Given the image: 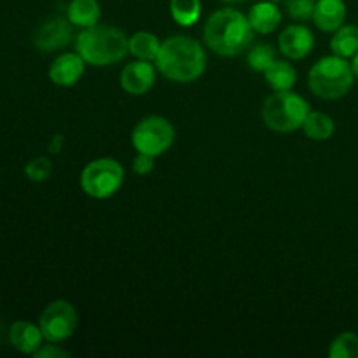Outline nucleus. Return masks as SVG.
<instances>
[{"mask_svg": "<svg viewBox=\"0 0 358 358\" xmlns=\"http://www.w3.org/2000/svg\"><path fill=\"white\" fill-rule=\"evenodd\" d=\"M73 38V24L69 17L52 16L45 20L34 34V45L42 52L59 51Z\"/></svg>", "mask_w": 358, "mask_h": 358, "instance_id": "1a4fd4ad", "label": "nucleus"}, {"mask_svg": "<svg viewBox=\"0 0 358 358\" xmlns=\"http://www.w3.org/2000/svg\"><path fill=\"white\" fill-rule=\"evenodd\" d=\"M315 3L317 0H285V10L292 20L308 21L313 20Z\"/></svg>", "mask_w": 358, "mask_h": 358, "instance_id": "b1692460", "label": "nucleus"}, {"mask_svg": "<svg viewBox=\"0 0 358 358\" xmlns=\"http://www.w3.org/2000/svg\"><path fill=\"white\" fill-rule=\"evenodd\" d=\"M224 3H229V6H238V3H243L245 0H220Z\"/></svg>", "mask_w": 358, "mask_h": 358, "instance_id": "c85d7f7f", "label": "nucleus"}, {"mask_svg": "<svg viewBox=\"0 0 358 358\" xmlns=\"http://www.w3.org/2000/svg\"><path fill=\"white\" fill-rule=\"evenodd\" d=\"M273 2H280V0H273Z\"/></svg>", "mask_w": 358, "mask_h": 358, "instance_id": "c756f323", "label": "nucleus"}, {"mask_svg": "<svg viewBox=\"0 0 358 358\" xmlns=\"http://www.w3.org/2000/svg\"><path fill=\"white\" fill-rule=\"evenodd\" d=\"M310 103L292 90L275 91L262 105V121L271 131L292 133L303 128Z\"/></svg>", "mask_w": 358, "mask_h": 358, "instance_id": "39448f33", "label": "nucleus"}, {"mask_svg": "<svg viewBox=\"0 0 358 358\" xmlns=\"http://www.w3.org/2000/svg\"><path fill=\"white\" fill-rule=\"evenodd\" d=\"M175 142V128L163 115H147L131 131V143L136 152L161 156Z\"/></svg>", "mask_w": 358, "mask_h": 358, "instance_id": "0eeeda50", "label": "nucleus"}, {"mask_svg": "<svg viewBox=\"0 0 358 358\" xmlns=\"http://www.w3.org/2000/svg\"><path fill=\"white\" fill-rule=\"evenodd\" d=\"M332 55L341 58H353L358 52V27L357 24H343L332 34L331 38Z\"/></svg>", "mask_w": 358, "mask_h": 358, "instance_id": "a211bd4d", "label": "nucleus"}, {"mask_svg": "<svg viewBox=\"0 0 358 358\" xmlns=\"http://www.w3.org/2000/svg\"><path fill=\"white\" fill-rule=\"evenodd\" d=\"M77 311L72 303L56 299L44 308L38 317V327L48 343H63L72 338L77 329Z\"/></svg>", "mask_w": 358, "mask_h": 358, "instance_id": "6e6552de", "label": "nucleus"}, {"mask_svg": "<svg viewBox=\"0 0 358 358\" xmlns=\"http://www.w3.org/2000/svg\"><path fill=\"white\" fill-rule=\"evenodd\" d=\"M66 17L73 27H94L101 17L100 2L98 0H70L66 6Z\"/></svg>", "mask_w": 358, "mask_h": 358, "instance_id": "dca6fc26", "label": "nucleus"}, {"mask_svg": "<svg viewBox=\"0 0 358 358\" xmlns=\"http://www.w3.org/2000/svg\"><path fill=\"white\" fill-rule=\"evenodd\" d=\"M346 3L345 0H317L313 13V23L325 34H334L345 24Z\"/></svg>", "mask_w": 358, "mask_h": 358, "instance_id": "ddd939ff", "label": "nucleus"}, {"mask_svg": "<svg viewBox=\"0 0 358 358\" xmlns=\"http://www.w3.org/2000/svg\"><path fill=\"white\" fill-rule=\"evenodd\" d=\"M170 14L180 27H192L201 17V0H170Z\"/></svg>", "mask_w": 358, "mask_h": 358, "instance_id": "412c9836", "label": "nucleus"}, {"mask_svg": "<svg viewBox=\"0 0 358 358\" xmlns=\"http://www.w3.org/2000/svg\"><path fill=\"white\" fill-rule=\"evenodd\" d=\"M119 84L131 96H142V94L149 93L156 84V65H152V62H143V59L128 63L121 70Z\"/></svg>", "mask_w": 358, "mask_h": 358, "instance_id": "9d476101", "label": "nucleus"}, {"mask_svg": "<svg viewBox=\"0 0 358 358\" xmlns=\"http://www.w3.org/2000/svg\"><path fill=\"white\" fill-rule=\"evenodd\" d=\"M355 79L352 63L338 55L320 58L308 73L311 93L322 100H339L346 96Z\"/></svg>", "mask_w": 358, "mask_h": 358, "instance_id": "20e7f679", "label": "nucleus"}, {"mask_svg": "<svg viewBox=\"0 0 358 358\" xmlns=\"http://www.w3.org/2000/svg\"><path fill=\"white\" fill-rule=\"evenodd\" d=\"M276 59V51L271 44H257L247 56L248 66L255 72H266Z\"/></svg>", "mask_w": 358, "mask_h": 358, "instance_id": "5701e85b", "label": "nucleus"}, {"mask_svg": "<svg viewBox=\"0 0 358 358\" xmlns=\"http://www.w3.org/2000/svg\"><path fill=\"white\" fill-rule=\"evenodd\" d=\"M248 21L255 34L269 35L278 30V27L282 24V10L273 0L257 2L252 6L250 13H248Z\"/></svg>", "mask_w": 358, "mask_h": 358, "instance_id": "2eb2a0df", "label": "nucleus"}, {"mask_svg": "<svg viewBox=\"0 0 358 358\" xmlns=\"http://www.w3.org/2000/svg\"><path fill=\"white\" fill-rule=\"evenodd\" d=\"M24 173L30 180L34 182H42L48 180L52 173V163L48 159V157H35L24 168Z\"/></svg>", "mask_w": 358, "mask_h": 358, "instance_id": "393cba45", "label": "nucleus"}, {"mask_svg": "<svg viewBox=\"0 0 358 358\" xmlns=\"http://www.w3.org/2000/svg\"><path fill=\"white\" fill-rule=\"evenodd\" d=\"M35 358H69L70 353L66 350L59 348L58 343H49V345H42L37 352L34 353Z\"/></svg>", "mask_w": 358, "mask_h": 358, "instance_id": "bb28decb", "label": "nucleus"}, {"mask_svg": "<svg viewBox=\"0 0 358 358\" xmlns=\"http://www.w3.org/2000/svg\"><path fill=\"white\" fill-rule=\"evenodd\" d=\"M9 341L14 350L24 355H34L45 341L38 325L31 322H14L9 329Z\"/></svg>", "mask_w": 358, "mask_h": 358, "instance_id": "4468645a", "label": "nucleus"}, {"mask_svg": "<svg viewBox=\"0 0 358 358\" xmlns=\"http://www.w3.org/2000/svg\"><path fill=\"white\" fill-rule=\"evenodd\" d=\"M124 168L114 157H98L80 171V187L93 199L112 198L121 189Z\"/></svg>", "mask_w": 358, "mask_h": 358, "instance_id": "423d86ee", "label": "nucleus"}, {"mask_svg": "<svg viewBox=\"0 0 358 358\" xmlns=\"http://www.w3.org/2000/svg\"><path fill=\"white\" fill-rule=\"evenodd\" d=\"M248 16L233 7L219 9L206 20L203 27V41L210 51L224 58H233L250 48L254 41Z\"/></svg>", "mask_w": 358, "mask_h": 358, "instance_id": "f257e3e1", "label": "nucleus"}, {"mask_svg": "<svg viewBox=\"0 0 358 358\" xmlns=\"http://www.w3.org/2000/svg\"><path fill=\"white\" fill-rule=\"evenodd\" d=\"M331 358H358V336L355 332H341L329 345Z\"/></svg>", "mask_w": 358, "mask_h": 358, "instance_id": "4be33fe9", "label": "nucleus"}, {"mask_svg": "<svg viewBox=\"0 0 358 358\" xmlns=\"http://www.w3.org/2000/svg\"><path fill=\"white\" fill-rule=\"evenodd\" d=\"M154 159H156L154 156L138 152L136 154L135 159H133V171H135L136 175H142V177H145V175H149L150 171L154 170Z\"/></svg>", "mask_w": 358, "mask_h": 358, "instance_id": "a878e982", "label": "nucleus"}, {"mask_svg": "<svg viewBox=\"0 0 358 358\" xmlns=\"http://www.w3.org/2000/svg\"><path fill=\"white\" fill-rule=\"evenodd\" d=\"M352 69H353V73H355V77L358 79V52L352 58Z\"/></svg>", "mask_w": 358, "mask_h": 358, "instance_id": "cd10ccee", "label": "nucleus"}, {"mask_svg": "<svg viewBox=\"0 0 358 358\" xmlns=\"http://www.w3.org/2000/svg\"><path fill=\"white\" fill-rule=\"evenodd\" d=\"M315 35L306 24H290L280 34L278 49L289 59H303L313 51Z\"/></svg>", "mask_w": 358, "mask_h": 358, "instance_id": "9b49d317", "label": "nucleus"}, {"mask_svg": "<svg viewBox=\"0 0 358 358\" xmlns=\"http://www.w3.org/2000/svg\"><path fill=\"white\" fill-rule=\"evenodd\" d=\"M87 63L84 62L79 52H63L52 59L49 66V79L52 84L59 87L76 86L84 76Z\"/></svg>", "mask_w": 358, "mask_h": 358, "instance_id": "f8f14e48", "label": "nucleus"}, {"mask_svg": "<svg viewBox=\"0 0 358 358\" xmlns=\"http://www.w3.org/2000/svg\"><path fill=\"white\" fill-rule=\"evenodd\" d=\"M303 131L308 138L315 140V142H324L329 140L336 131L334 119L325 112H313L308 114L306 121L303 124Z\"/></svg>", "mask_w": 358, "mask_h": 358, "instance_id": "aec40b11", "label": "nucleus"}, {"mask_svg": "<svg viewBox=\"0 0 358 358\" xmlns=\"http://www.w3.org/2000/svg\"><path fill=\"white\" fill-rule=\"evenodd\" d=\"M156 69L171 83H194L206 70V52L196 38L173 35L161 42L156 56Z\"/></svg>", "mask_w": 358, "mask_h": 358, "instance_id": "f03ea898", "label": "nucleus"}, {"mask_svg": "<svg viewBox=\"0 0 358 358\" xmlns=\"http://www.w3.org/2000/svg\"><path fill=\"white\" fill-rule=\"evenodd\" d=\"M76 51L87 65L108 66L119 63L128 55V35L117 27L94 24L83 28L76 38Z\"/></svg>", "mask_w": 358, "mask_h": 358, "instance_id": "7ed1b4c3", "label": "nucleus"}, {"mask_svg": "<svg viewBox=\"0 0 358 358\" xmlns=\"http://www.w3.org/2000/svg\"><path fill=\"white\" fill-rule=\"evenodd\" d=\"M264 77L273 91L292 90L297 83L296 69L285 59H275L273 65L264 72Z\"/></svg>", "mask_w": 358, "mask_h": 358, "instance_id": "6ab92c4d", "label": "nucleus"}, {"mask_svg": "<svg viewBox=\"0 0 358 358\" xmlns=\"http://www.w3.org/2000/svg\"><path fill=\"white\" fill-rule=\"evenodd\" d=\"M128 49L129 55L135 59L156 62V56L161 49V42L150 31H136L131 37H128Z\"/></svg>", "mask_w": 358, "mask_h": 358, "instance_id": "f3484780", "label": "nucleus"}]
</instances>
